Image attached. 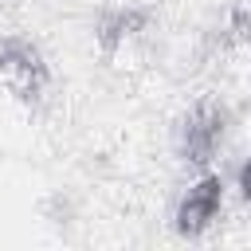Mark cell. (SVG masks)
<instances>
[{
	"instance_id": "5",
	"label": "cell",
	"mask_w": 251,
	"mask_h": 251,
	"mask_svg": "<svg viewBox=\"0 0 251 251\" xmlns=\"http://www.w3.org/2000/svg\"><path fill=\"white\" fill-rule=\"evenodd\" d=\"M235 188H239V196L251 204V157L239 165V173H235Z\"/></svg>"
},
{
	"instance_id": "1",
	"label": "cell",
	"mask_w": 251,
	"mask_h": 251,
	"mask_svg": "<svg viewBox=\"0 0 251 251\" xmlns=\"http://www.w3.org/2000/svg\"><path fill=\"white\" fill-rule=\"evenodd\" d=\"M227 129H231V110H227L224 102H216V98L196 102V106L176 122V153H180V161L204 169V165L220 153Z\"/></svg>"
},
{
	"instance_id": "4",
	"label": "cell",
	"mask_w": 251,
	"mask_h": 251,
	"mask_svg": "<svg viewBox=\"0 0 251 251\" xmlns=\"http://www.w3.org/2000/svg\"><path fill=\"white\" fill-rule=\"evenodd\" d=\"M153 27V12L141 4H122V8H106L94 20V43L102 47V55H122L129 51L137 39H145V31Z\"/></svg>"
},
{
	"instance_id": "6",
	"label": "cell",
	"mask_w": 251,
	"mask_h": 251,
	"mask_svg": "<svg viewBox=\"0 0 251 251\" xmlns=\"http://www.w3.org/2000/svg\"><path fill=\"white\" fill-rule=\"evenodd\" d=\"M247 78H251V75H247Z\"/></svg>"
},
{
	"instance_id": "3",
	"label": "cell",
	"mask_w": 251,
	"mask_h": 251,
	"mask_svg": "<svg viewBox=\"0 0 251 251\" xmlns=\"http://www.w3.org/2000/svg\"><path fill=\"white\" fill-rule=\"evenodd\" d=\"M224 212V176L220 173H204L196 184H188V192L176 200L173 212V227L184 239H200L208 227H216Z\"/></svg>"
},
{
	"instance_id": "2",
	"label": "cell",
	"mask_w": 251,
	"mask_h": 251,
	"mask_svg": "<svg viewBox=\"0 0 251 251\" xmlns=\"http://www.w3.org/2000/svg\"><path fill=\"white\" fill-rule=\"evenodd\" d=\"M0 90L27 102V106L47 90V63L35 43L0 39Z\"/></svg>"
}]
</instances>
